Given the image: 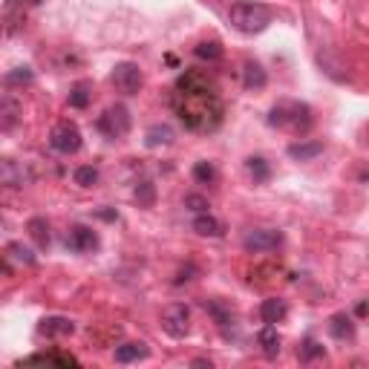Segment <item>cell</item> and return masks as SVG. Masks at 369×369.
I'll return each mask as SVG.
<instances>
[{
  "label": "cell",
  "mask_w": 369,
  "mask_h": 369,
  "mask_svg": "<svg viewBox=\"0 0 369 369\" xmlns=\"http://www.w3.org/2000/svg\"><path fill=\"white\" fill-rule=\"evenodd\" d=\"M185 208L194 211V214H202V211H208L211 205H208V199L199 196V194H188V196H185Z\"/></svg>",
  "instance_id": "obj_33"
},
{
  "label": "cell",
  "mask_w": 369,
  "mask_h": 369,
  "mask_svg": "<svg viewBox=\"0 0 369 369\" xmlns=\"http://www.w3.org/2000/svg\"><path fill=\"white\" fill-rule=\"evenodd\" d=\"M205 309H208L211 318L220 323V326H228V323H234V314H231L222 303H216V300H205Z\"/></svg>",
  "instance_id": "obj_29"
},
{
  "label": "cell",
  "mask_w": 369,
  "mask_h": 369,
  "mask_svg": "<svg viewBox=\"0 0 369 369\" xmlns=\"http://www.w3.org/2000/svg\"><path fill=\"white\" fill-rule=\"evenodd\" d=\"M26 182V170L21 168V162L15 159H0V185L21 188Z\"/></svg>",
  "instance_id": "obj_13"
},
{
  "label": "cell",
  "mask_w": 369,
  "mask_h": 369,
  "mask_svg": "<svg viewBox=\"0 0 369 369\" xmlns=\"http://www.w3.org/2000/svg\"><path fill=\"white\" fill-rule=\"evenodd\" d=\"M23 110H21V101L12 99V95H0V130H12L18 127Z\"/></svg>",
  "instance_id": "obj_11"
},
{
  "label": "cell",
  "mask_w": 369,
  "mask_h": 369,
  "mask_svg": "<svg viewBox=\"0 0 369 369\" xmlns=\"http://www.w3.org/2000/svg\"><path fill=\"white\" fill-rule=\"evenodd\" d=\"M0 32H3V26H0Z\"/></svg>",
  "instance_id": "obj_37"
},
{
  "label": "cell",
  "mask_w": 369,
  "mask_h": 369,
  "mask_svg": "<svg viewBox=\"0 0 369 369\" xmlns=\"http://www.w3.org/2000/svg\"><path fill=\"white\" fill-rule=\"evenodd\" d=\"M95 127H99V133L104 136V139H121V136L130 133V110L125 104H113L107 107V110L99 116V121H95Z\"/></svg>",
  "instance_id": "obj_4"
},
{
  "label": "cell",
  "mask_w": 369,
  "mask_h": 369,
  "mask_svg": "<svg viewBox=\"0 0 369 369\" xmlns=\"http://www.w3.org/2000/svg\"><path fill=\"white\" fill-rule=\"evenodd\" d=\"M162 329L170 338H185L190 329V309L185 303H170L162 311Z\"/></svg>",
  "instance_id": "obj_7"
},
{
  "label": "cell",
  "mask_w": 369,
  "mask_h": 369,
  "mask_svg": "<svg viewBox=\"0 0 369 369\" xmlns=\"http://www.w3.org/2000/svg\"><path fill=\"white\" fill-rule=\"evenodd\" d=\"M6 254L12 257V259H18V263H23V266H35V251L29 249V245H23V242H9L6 245Z\"/></svg>",
  "instance_id": "obj_27"
},
{
  "label": "cell",
  "mask_w": 369,
  "mask_h": 369,
  "mask_svg": "<svg viewBox=\"0 0 369 369\" xmlns=\"http://www.w3.org/2000/svg\"><path fill=\"white\" fill-rule=\"evenodd\" d=\"M21 364H58V366H78V358L73 355H55V352H40V355H29Z\"/></svg>",
  "instance_id": "obj_24"
},
{
  "label": "cell",
  "mask_w": 369,
  "mask_h": 369,
  "mask_svg": "<svg viewBox=\"0 0 369 369\" xmlns=\"http://www.w3.org/2000/svg\"><path fill=\"white\" fill-rule=\"evenodd\" d=\"M329 335L335 340H349L355 335V323H352V318L346 311H338V314L329 318Z\"/></svg>",
  "instance_id": "obj_20"
},
{
  "label": "cell",
  "mask_w": 369,
  "mask_h": 369,
  "mask_svg": "<svg viewBox=\"0 0 369 369\" xmlns=\"http://www.w3.org/2000/svg\"><path fill=\"white\" fill-rule=\"evenodd\" d=\"M99 216H101V220H107V222L118 220V214H116V211H99Z\"/></svg>",
  "instance_id": "obj_34"
},
{
  "label": "cell",
  "mask_w": 369,
  "mask_h": 369,
  "mask_svg": "<svg viewBox=\"0 0 369 369\" xmlns=\"http://www.w3.org/2000/svg\"><path fill=\"white\" fill-rule=\"evenodd\" d=\"M26 3H29V6H38V3H44V0H26Z\"/></svg>",
  "instance_id": "obj_36"
},
{
  "label": "cell",
  "mask_w": 369,
  "mask_h": 369,
  "mask_svg": "<svg viewBox=\"0 0 369 369\" xmlns=\"http://www.w3.org/2000/svg\"><path fill=\"white\" fill-rule=\"evenodd\" d=\"M194 55L199 61H220L222 47H220V40H199V44L194 47Z\"/></svg>",
  "instance_id": "obj_26"
},
{
  "label": "cell",
  "mask_w": 369,
  "mask_h": 369,
  "mask_svg": "<svg viewBox=\"0 0 369 369\" xmlns=\"http://www.w3.org/2000/svg\"><path fill=\"white\" fill-rule=\"evenodd\" d=\"M92 101V84L90 81H75L73 90H70V107H75V110H87Z\"/></svg>",
  "instance_id": "obj_22"
},
{
  "label": "cell",
  "mask_w": 369,
  "mask_h": 369,
  "mask_svg": "<svg viewBox=\"0 0 369 369\" xmlns=\"http://www.w3.org/2000/svg\"><path fill=\"white\" fill-rule=\"evenodd\" d=\"M38 332L44 338H64L75 332V323L70 318H61V314H52V318H44L38 323Z\"/></svg>",
  "instance_id": "obj_10"
},
{
  "label": "cell",
  "mask_w": 369,
  "mask_h": 369,
  "mask_svg": "<svg viewBox=\"0 0 369 369\" xmlns=\"http://www.w3.org/2000/svg\"><path fill=\"white\" fill-rule=\"evenodd\" d=\"M297 355H300V361H314V358H323V355H326V349L318 344V340H314V338H306L303 340V344H300V349H297Z\"/></svg>",
  "instance_id": "obj_28"
},
{
  "label": "cell",
  "mask_w": 369,
  "mask_h": 369,
  "mask_svg": "<svg viewBox=\"0 0 369 369\" xmlns=\"http://www.w3.org/2000/svg\"><path fill=\"white\" fill-rule=\"evenodd\" d=\"M268 84V75L266 70L259 66L257 61H245L242 64V87L245 90H263Z\"/></svg>",
  "instance_id": "obj_15"
},
{
  "label": "cell",
  "mask_w": 369,
  "mask_h": 369,
  "mask_svg": "<svg viewBox=\"0 0 369 369\" xmlns=\"http://www.w3.org/2000/svg\"><path fill=\"white\" fill-rule=\"evenodd\" d=\"M245 170H249L254 185H263V182L271 179V168H268V162L263 156H249L245 159Z\"/></svg>",
  "instance_id": "obj_23"
},
{
  "label": "cell",
  "mask_w": 369,
  "mask_h": 369,
  "mask_svg": "<svg viewBox=\"0 0 369 369\" xmlns=\"http://www.w3.org/2000/svg\"><path fill=\"white\" fill-rule=\"evenodd\" d=\"M26 231H29V237L35 240L38 249H49L52 234H49V222L44 220V216H32V220L26 222Z\"/></svg>",
  "instance_id": "obj_21"
},
{
  "label": "cell",
  "mask_w": 369,
  "mask_h": 369,
  "mask_svg": "<svg viewBox=\"0 0 369 369\" xmlns=\"http://www.w3.org/2000/svg\"><path fill=\"white\" fill-rule=\"evenodd\" d=\"M283 245V234L275 228H259V231H251L245 234L242 240V249L249 254H263V251H277Z\"/></svg>",
  "instance_id": "obj_9"
},
{
  "label": "cell",
  "mask_w": 369,
  "mask_h": 369,
  "mask_svg": "<svg viewBox=\"0 0 369 369\" xmlns=\"http://www.w3.org/2000/svg\"><path fill=\"white\" fill-rule=\"evenodd\" d=\"M32 81H35V73L29 70V66H15L12 73L3 75V84H6L9 90H15V87H29Z\"/></svg>",
  "instance_id": "obj_25"
},
{
  "label": "cell",
  "mask_w": 369,
  "mask_h": 369,
  "mask_svg": "<svg viewBox=\"0 0 369 369\" xmlns=\"http://www.w3.org/2000/svg\"><path fill=\"white\" fill-rule=\"evenodd\" d=\"M173 139H176V133L170 125H153L144 133V147H150V150L168 147V144H173Z\"/></svg>",
  "instance_id": "obj_17"
},
{
  "label": "cell",
  "mask_w": 369,
  "mask_h": 369,
  "mask_svg": "<svg viewBox=\"0 0 369 369\" xmlns=\"http://www.w3.org/2000/svg\"><path fill=\"white\" fill-rule=\"evenodd\" d=\"M285 153H289V159H294V162H311L323 153V142H294V144H289Z\"/></svg>",
  "instance_id": "obj_18"
},
{
  "label": "cell",
  "mask_w": 369,
  "mask_h": 369,
  "mask_svg": "<svg viewBox=\"0 0 369 369\" xmlns=\"http://www.w3.org/2000/svg\"><path fill=\"white\" fill-rule=\"evenodd\" d=\"M285 314H289V306H285V300H280V297H268V300H263V306H259V318H263V323H271V326L283 323Z\"/></svg>",
  "instance_id": "obj_12"
},
{
  "label": "cell",
  "mask_w": 369,
  "mask_h": 369,
  "mask_svg": "<svg viewBox=\"0 0 369 369\" xmlns=\"http://www.w3.org/2000/svg\"><path fill=\"white\" fill-rule=\"evenodd\" d=\"M49 147L58 150L64 156H73L81 150V130L75 121H58L55 127L49 133Z\"/></svg>",
  "instance_id": "obj_5"
},
{
  "label": "cell",
  "mask_w": 369,
  "mask_h": 369,
  "mask_svg": "<svg viewBox=\"0 0 369 369\" xmlns=\"http://www.w3.org/2000/svg\"><path fill=\"white\" fill-rule=\"evenodd\" d=\"M194 231H196L199 237H222L225 234V225L216 220L214 214L202 211V214H196V220H194Z\"/></svg>",
  "instance_id": "obj_16"
},
{
  "label": "cell",
  "mask_w": 369,
  "mask_h": 369,
  "mask_svg": "<svg viewBox=\"0 0 369 369\" xmlns=\"http://www.w3.org/2000/svg\"><path fill=\"white\" fill-rule=\"evenodd\" d=\"M173 110L190 133H214L225 118L216 81L205 70H185L173 84Z\"/></svg>",
  "instance_id": "obj_1"
},
{
  "label": "cell",
  "mask_w": 369,
  "mask_h": 369,
  "mask_svg": "<svg viewBox=\"0 0 369 369\" xmlns=\"http://www.w3.org/2000/svg\"><path fill=\"white\" fill-rule=\"evenodd\" d=\"M147 344H142V340H127V344H121V346H116V352H113V358H116V364H133V361H142V358H147Z\"/></svg>",
  "instance_id": "obj_14"
},
{
  "label": "cell",
  "mask_w": 369,
  "mask_h": 369,
  "mask_svg": "<svg viewBox=\"0 0 369 369\" xmlns=\"http://www.w3.org/2000/svg\"><path fill=\"white\" fill-rule=\"evenodd\" d=\"M257 344L263 346V355H266V358H277V352H280V335H277V326L266 323L263 329H259V335H257Z\"/></svg>",
  "instance_id": "obj_19"
},
{
  "label": "cell",
  "mask_w": 369,
  "mask_h": 369,
  "mask_svg": "<svg viewBox=\"0 0 369 369\" xmlns=\"http://www.w3.org/2000/svg\"><path fill=\"white\" fill-rule=\"evenodd\" d=\"M113 87L118 92H125V95H136L142 87H144V73H142V66L139 64H133V61H121L113 66Z\"/></svg>",
  "instance_id": "obj_6"
},
{
  "label": "cell",
  "mask_w": 369,
  "mask_h": 369,
  "mask_svg": "<svg viewBox=\"0 0 369 369\" xmlns=\"http://www.w3.org/2000/svg\"><path fill=\"white\" fill-rule=\"evenodd\" d=\"M266 121H268V127L289 130L294 136H306L314 125V116H311V107L303 101H277L268 110Z\"/></svg>",
  "instance_id": "obj_2"
},
{
  "label": "cell",
  "mask_w": 369,
  "mask_h": 369,
  "mask_svg": "<svg viewBox=\"0 0 369 369\" xmlns=\"http://www.w3.org/2000/svg\"><path fill=\"white\" fill-rule=\"evenodd\" d=\"M228 21L237 32L242 35H259L268 29V23L275 21V12L266 3H254V0H237L228 9Z\"/></svg>",
  "instance_id": "obj_3"
},
{
  "label": "cell",
  "mask_w": 369,
  "mask_h": 369,
  "mask_svg": "<svg viewBox=\"0 0 369 369\" xmlns=\"http://www.w3.org/2000/svg\"><path fill=\"white\" fill-rule=\"evenodd\" d=\"M64 245L70 249L73 254H92V251H99V234H95L92 228L87 225H73L70 231H66V237H64Z\"/></svg>",
  "instance_id": "obj_8"
},
{
  "label": "cell",
  "mask_w": 369,
  "mask_h": 369,
  "mask_svg": "<svg viewBox=\"0 0 369 369\" xmlns=\"http://www.w3.org/2000/svg\"><path fill=\"white\" fill-rule=\"evenodd\" d=\"M75 185H81V188H92V185H99V170H95L92 165L78 168V170H75Z\"/></svg>",
  "instance_id": "obj_32"
},
{
  "label": "cell",
  "mask_w": 369,
  "mask_h": 369,
  "mask_svg": "<svg viewBox=\"0 0 369 369\" xmlns=\"http://www.w3.org/2000/svg\"><path fill=\"white\" fill-rule=\"evenodd\" d=\"M355 311H358V318H364V314H366V303H364V300L358 303V309H355Z\"/></svg>",
  "instance_id": "obj_35"
},
{
  "label": "cell",
  "mask_w": 369,
  "mask_h": 369,
  "mask_svg": "<svg viewBox=\"0 0 369 369\" xmlns=\"http://www.w3.org/2000/svg\"><path fill=\"white\" fill-rule=\"evenodd\" d=\"M194 179L199 185H214L216 182V168L211 165V162H196L194 165Z\"/></svg>",
  "instance_id": "obj_30"
},
{
  "label": "cell",
  "mask_w": 369,
  "mask_h": 369,
  "mask_svg": "<svg viewBox=\"0 0 369 369\" xmlns=\"http://www.w3.org/2000/svg\"><path fill=\"white\" fill-rule=\"evenodd\" d=\"M136 199H139L142 208H150V205L156 202V188H153V182H139V185H136Z\"/></svg>",
  "instance_id": "obj_31"
}]
</instances>
